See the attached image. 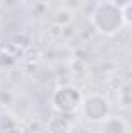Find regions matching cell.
<instances>
[{"instance_id": "1", "label": "cell", "mask_w": 132, "mask_h": 133, "mask_svg": "<svg viewBox=\"0 0 132 133\" xmlns=\"http://www.w3.org/2000/svg\"><path fill=\"white\" fill-rule=\"evenodd\" d=\"M92 25L98 33L104 36H113L123 26V16H121V6L112 3V2H103L93 9L92 12Z\"/></svg>"}, {"instance_id": "2", "label": "cell", "mask_w": 132, "mask_h": 133, "mask_svg": "<svg viewBox=\"0 0 132 133\" xmlns=\"http://www.w3.org/2000/svg\"><path fill=\"white\" fill-rule=\"evenodd\" d=\"M81 104H82V95L73 85H62L53 95V107L58 113L62 115L75 113L76 110H79Z\"/></svg>"}, {"instance_id": "3", "label": "cell", "mask_w": 132, "mask_h": 133, "mask_svg": "<svg viewBox=\"0 0 132 133\" xmlns=\"http://www.w3.org/2000/svg\"><path fill=\"white\" fill-rule=\"evenodd\" d=\"M81 111L84 118L90 122H103L110 116V105L109 101L101 95H90L82 99Z\"/></svg>"}, {"instance_id": "4", "label": "cell", "mask_w": 132, "mask_h": 133, "mask_svg": "<svg viewBox=\"0 0 132 133\" xmlns=\"http://www.w3.org/2000/svg\"><path fill=\"white\" fill-rule=\"evenodd\" d=\"M47 130L48 133H70L71 124H70L68 115L58 113L56 116H53L47 124Z\"/></svg>"}, {"instance_id": "5", "label": "cell", "mask_w": 132, "mask_h": 133, "mask_svg": "<svg viewBox=\"0 0 132 133\" xmlns=\"http://www.w3.org/2000/svg\"><path fill=\"white\" fill-rule=\"evenodd\" d=\"M126 124L123 119L120 118H107L106 121H103V132L101 133H126Z\"/></svg>"}, {"instance_id": "6", "label": "cell", "mask_w": 132, "mask_h": 133, "mask_svg": "<svg viewBox=\"0 0 132 133\" xmlns=\"http://www.w3.org/2000/svg\"><path fill=\"white\" fill-rule=\"evenodd\" d=\"M118 102L121 104V107L128 108L129 104H131V98H129V87L126 85L123 91H120V96H118Z\"/></svg>"}, {"instance_id": "7", "label": "cell", "mask_w": 132, "mask_h": 133, "mask_svg": "<svg viewBox=\"0 0 132 133\" xmlns=\"http://www.w3.org/2000/svg\"><path fill=\"white\" fill-rule=\"evenodd\" d=\"M121 16H123L124 25H129V23H131V3H126V5L121 8Z\"/></svg>"}, {"instance_id": "8", "label": "cell", "mask_w": 132, "mask_h": 133, "mask_svg": "<svg viewBox=\"0 0 132 133\" xmlns=\"http://www.w3.org/2000/svg\"><path fill=\"white\" fill-rule=\"evenodd\" d=\"M6 133H22L19 129H16V127H11V129H8V132Z\"/></svg>"}]
</instances>
